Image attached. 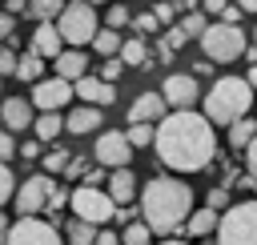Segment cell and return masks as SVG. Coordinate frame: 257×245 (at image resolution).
Masks as SVG:
<instances>
[{
  "label": "cell",
  "mask_w": 257,
  "mask_h": 245,
  "mask_svg": "<svg viewBox=\"0 0 257 245\" xmlns=\"http://www.w3.org/2000/svg\"><path fill=\"white\" fill-rule=\"evenodd\" d=\"M80 185H92V189H100V185H104V173H100V169H88Z\"/></svg>",
  "instance_id": "cell-49"
},
{
  "label": "cell",
  "mask_w": 257,
  "mask_h": 245,
  "mask_svg": "<svg viewBox=\"0 0 257 245\" xmlns=\"http://www.w3.org/2000/svg\"><path fill=\"white\" fill-rule=\"evenodd\" d=\"M128 20H133V12H128L124 4H112V8H108V24H104V28H112V32H120V28L128 24Z\"/></svg>",
  "instance_id": "cell-31"
},
{
  "label": "cell",
  "mask_w": 257,
  "mask_h": 245,
  "mask_svg": "<svg viewBox=\"0 0 257 245\" xmlns=\"http://www.w3.org/2000/svg\"><path fill=\"white\" fill-rule=\"evenodd\" d=\"M257 92L245 84V76H221L213 88H209V96H205V120L209 125H233V120H241V116H249V108L257 104L253 100Z\"/></svg>",
  "instance_id": "cell-3"
},
{
  "label": "cell",
  "mask_w": 257,
  "mask_h": 245,
  "mask_svg": "<svg viewBox=\"0 0 257 245\" xmlns=\"http://www.w3.org/2000/svg\"><path fill=\"white\" fill-rule=\"evenodd\" d=\"M32 133H36L40 141H56V137L64 133V116H60V112H40V116L32 120Z\"/></svg>",
  "instance_id": "cell-23"
},
{
  "label": "cell",
  "mask_w": 257,
  "mask_h": 245,
  "mask_svg": "<svg viewBox=\"0 0 257 245\" xmlns=\"http://www.w3.org/2000/svg\"><path fill=\"white\" fill-rule=\"evenodd\" d=\"M68 205H72V217H76V221H88V225H104V221H112V213H116L112 197H108L104 189H92V185H76V189L68 193Z\"/></svg>",
  "instance_id": "cell-7"
},
{
  "label": "cell",
  "mask_w": 257,
  "mask_h": 245,
  "mask_svg": "<svg viewBox=\"0 0 257 245\" xmlns=\"http://www.w3.org/2000/svg\"><path fill=\"white\" fill-rule=\"evenodd\" d=\"M84 173H88V161H84V157H68L64 177H68V181H84Z\"/></svg>",
  "instance_id": "cell-34"
},
{
  "label": "cell",
  "mask_w": 257,
  "mask_h": 245,
  "mask_svg": "<svg viewBox=\"0 0 257 245\" xmlns=\"http://www.w3.org/2000/svg\"><path fill=\"white\" fill-rule=\"evenodd\" d=\"M12 153H16V137H12L8 129H0V161L8 165V161H12Z\"/></svg>",
  "instance_id": "cell-39"
},
{
  "label": "cell",
  "mask_w": 257,
  "mask_h": 245,
  "mask_svg": "<svg viewBox=\"0 0 257 245\" xmlns=\"http://www.w3.org/2000/svg\"><path fill=\"white\" fill-rule=\"evenodd\" d=\"M161 245H189V241H173V237H169V241H161Z\"/></svg>",
  "instance_id": "cell-54"
},
{
  "label": "cell",
  "mask_w": 257,
  "mask_h": 245,
  "mask_svg": "<svg viewBox=\"0 0 257 245\" xmlns=\"http://www.w3.org/2000/svg\"><path fill=\"white\" fill-rule=\"evenodd\" d=\"M96 161L112 173V169H128V157H133V145L124 141V133L120 129H108L104 137H96Z\"/></svg>",
  "instance_id": "cell-11"
},
{
  "label": "cell",
  "mask_w": 257,
  "mask_h": 245,
  "mask_svg": "<svg viewBox=\"0 0 257 245\" xmlns=\"http://www.w3.org/2000/svg\"><path fill=\"white\" fill-rule=\"evenodd\" d=\"M225 4H229V0H201V8H197V12H209V16H221V12H225Z\"/></svg>",
  "instance_id": "cell-44"
},
{
  "label": "cell",
  "mask_w": 257,
  "mask_h": 245,
  "mask_svg": "<svg viewBox=\"0 0 257 245\" xmlns=\"http://www.w3.org/2000/svg\"><path fill=\"white\" fill-rule=\"evenodd\" d=\"M0 116H4V129L8 133H20V129H32V104L24 96H4L0 100Z\"/></svg>",
  "instance_id": "cell-16"
},
{
  "label": "cell",
  "mask_w": 257,
  "mask_h": 245,
  "mask_svg": "<svg viewBox=\"0 0 257 245\" xmlns=\"http://www.w3.org/2000/svg\"><path fill=\"white\" fill-rule=\"evenodd\" d=\"M64 233H68V245H92V241H96V225L76 221V217L68 221V229H64Z\"/></svg>",
  "instance_id": "cell-27"
},
{
  "label": "cell",
  "mask_w": 257,
  "mask_h": 245,
  "mask_svg": "<svg viewBox=\"0 0 257 245\" xmlns=\"http://www.w3.org/2000/svg\"><path fill=\"white\" fill-rule=\"evenodd\" d=\"M64 4H68V0H64Z\"/></svg>",
  "instance_id": "cell-57"
},
{
  "label": "cell",
  "mask_w": 257,
  "mask_h": 245,
  "mask_svg": "<svg viewBox=\"0 0 257 245\" xmlns=\"http://www.w3.org/2000/svg\"><path fill=\"white\" fill-rule=\"evenodd\" d=\"M201 48H205V60L209 64H229V60H237V56H245V48H249V40H245V32H241V24H209L205 32H201Z\"/></svg>",
  "instance_id": "cell-6"
},
{
  "label": "cell",
  "mask_w": 257,
  "mask_h": 245,
  "mask_svg": "<svg viewBox=\"0 0 257 245\" xmlns=\"http://www.w3.org/2000/svg\"><path fill=\"white\" fill-rule=\"evenodd\" d=\"M56 32H60L64 48H84V44H92V36H96V8L84 4V0H68V4L60 8V16H56Z\"/></svg>",
  "instance_id": "cell-4"
},
{
  "label": "cell",
  "mask_w": 257,
  "mask_h": 245,
  "mask_svg": "<svg viewBox=\"0 0 257 245\" xmlns=\"http://www.w3.org/2000/svg\"><path fill=\"white\" fill-rule=\"evenodd\" d=\"M217 20H221V24H241V8H237V4H225V12H221Z\"/></svg>",
  "instance_id": "cell-43"
},
{
  "label": "cell",
  "mask_w": 257,
  "mask_h": 245,
  "mask_svg": "<svg viewBox=\"0 0 257 245\" xmlns=\"http://www.w3.org/2000/svg\"><path fill=\"white\" fill-rule=\"evenodd\" d=\"M72 92L80 96V104H92V108L116 100V84H104L100 76H80V80L72 84Z\"/></svg>",
  "instance_id": "cell-14"
},
{
  "label": "cell",
  "mask_w": 257,
  "mask_h": 245,
  "mask_svg": "<svg viewBox=\"0 0 257 245\" xmlns=\"http://www.w3.org/2000/svg\"><path fill=\"white\" fill-rule=\"evenodd\" d=\"M84 4H104V0H84Z\"/></svg>",
  "instance_id": "cell-55"
},
{
  "label": "cell",
  "mask_w": 257,
  "mask_h": 245,
  "mask_svg": "<svg viewBox=\"0 0 257 245\" xmlns=\"http://www.w3.org/2000/svg\"><path fill=\"white\" fill-rule=\"evenodd\" d=\"M120 44H124V36H120V32H112V28H96V36H92V48H96L100 56H116V52H120Z\"/></svg>",
  "instance_id": "cell-25"
},
{
  "label": "cell",
  "mask_w": 257,
  "mask_h": 245,
  "mask_svg": "<svg viewBox=\"0 0 257 245\" xmlns=\"http://www.w3.org/2000/svg\"><path fill=\"white\" fill-rule=\"evenodd\" d=\"M161 96H165V104L173 112H189L197 104V96H201V84H197L193 72H169L165 84H161Z\"/></svg>",
  "instance_id": "cell-9"
},
{
  "label": "cell",
  "mask_w": 257,
  "mask_h": 245,
  "mask_svg": "<svg viewBox=\"0 0 257 245\" xmlns=\"http://www.w3.org/2000/svg\"><path fill=\"white\" fill-rule=\"evenodd\" d=\"M92 245H120V233H112V229H96V241Z\"/></svg>",
  "instance_id": "cell-46"
},
{
  "label": "cell",
  "mask_w": 257,
  "mask_h": 245,
  "mask_svg": "<svg viewBox=\"0 0 257 245\" xmlns=\"http://www.w3.org/2000/svg\"><path fill=\"white\" fill-rule=\"evenodd\" d=\"M4 245H64L60 229L40 221V217H20L16 225H8V241Z\"/></svg>",
  "instance_id": "cell-8"
},
{
  "label": "cell",
  "mask_w": 257,
  "mask_h": 245,
  "mask_svg": "<svg viewBox=\"0 0 257 245\" xmlns=\"http://www.w3.org/2000/svg\"><path fill=\"white\" fill-rule=\"evenodd\" d=\"M8 201H12V169L0 161V209H4Z\"/></svg>",
  "instance_id": "cell-36"
},
{
  "label": "cell",
  "mask_w": 257,
  "mask_h": 245,
  "mask_svg": "<svg viewBox=\"0 0 257 245\" xmlns=\"http://www.w3.org/2000/svg\"><path fill=\"white\" fill-rule=\"evenodd\" d=\"M68 100H72V84L60 80V76H48V80H36L32 84V100L28 104H36L40 112H60Z\"/></svg>",
  "instance_id": "cell-10"
},
{
  "label": "cell",
  "mask_w": 257,
  "mask_h": 245,
  "mask_svg": "<svg viewBox=\"0 0 257 245\" xmlns=\"http://www.w3.org/2000/svg\"><path fill=\"white\" fill-rule=\"evenodd\" d=\"M12 32H16V16H8V12L0 8V40H4V36H12Z\"/></svg>",
  "instance_id": "cell-45"
},
{
  "label": "cell",
  "mask_w": 257,
  "mask_h": 245,
  "mask_svg": "<svg viewBox=\"0 0 257 245\" xmlns=\"http://www.w3.org/2000/svg\"><path fill=\"white\" fill-rule=\"evenodd\" d=\"M173 12H197V0H173Z\"/></svg>",
  "instance_id": "cell-50"
},
{
  "label": "cell",
  "mask_w": 257,
  "mask_h": 245,
  "mask_svg": "<svg viewBox=\"0 0 257 245\" xmlns=\"http://www.w3.org/2000/svg\"><path fill=\"white\" fill-rule=\"evenodd\" d=\"M153 16H157V24H173V16H177V12H173V4H165V0H161V4H153Z\"/></svg>",
  "instance_id": "cell-40"
},
{
  "label": "cell",
  "mask_w": 257,
  "mask_h": 245,
  "mask_svg": "<svg viewBox=\"0 0 257 245\" xmlns=\"http://www.w3.org/2000/svg\"><path fill=\"white\" fill-rule=\"evenodd\" d=\"M120 245H153V229L145 221H133L120 229Z\"/></svg>",
  "instance_id": "cell-28"
},
{
  "label": "cell",
  "mask_w": 257,
  "mask_h": 245,
  "mask_svg": "<svg viewBox=\"0 0 257 245\" xmlns=\"http://www.w3.org/2000/svg\"><path fill=\"white\" fill-rule=\"evenodd\" d=\"M52 185H56V181H48V177H40V173H36V177H28V181L16 189V213H20V217H36V213L48 205Z\"/></svg>",
  "instance_id": "cell-12"
},
{
  "label": "cell",
  "mask_w": 257,
  "mask_h": 245,
  "mask_svg": "<svg viewBox=\"0 0 257 245\" xmlns=\"http://www.w3.org/2000/svg\"><path fill=\"white\" fill-rule=\"evenodd\" d=\"M137 209L153 233H177V229H185V221L193 213V189L177 177H153L145 185Z\"/></svg>",
  "instance_id": "cell-2"
},
{
  "label": "cell",
  "mask_w": 257,
  "mask_h": 245,
  "mask_svg": "<svg viewBox=\"0 0 257 245\" xmlns=\"http://www.w3.org/2000/svg\"><path fill=\"white\" fill-rule=\"evenodd\" d=\"M153 129H157V125H128V129H124V141H128L133 149H145V145H153Z\"/></svg>",
  "instance_id": "cell-29"
},
{
  "label": "cell",
  "mask_w": 257,
  "mask_h": 245,
  "mask_svg": "<svg viewBox=\"0 0 257 245\" xmlns=\"http://www.w3.org/2000/svg\"><path fill=\"white\" fill-rule=\"evenodd\" d=\"M217 245H257V201H237L221 213Z\"/></svg>",
  "instance_id": "cell-5"
},
{
  "label": "cell",
  "mask_w": 257,
  "mask_h": 245,
  "mask_svg": "<svg viewBox=\"0 0 257 245\" xmlns=\"http://www.w3.org/2000/svg\"><path fill=\"white\" fill-rule=\"evenodd\" d=\"M233 4H237L241 12H257V0H233Z\"/></svg>",
  "instance_id": "cell-52"
},
{
  "label": "cell",
  "mask_w": 257,
  "mask_h": 245,
  "mask_svg": "<svg viewBox=\"0 0 257 245\" xmlns=\"http://www.w3.org/2000/svg\"><path fill=\"white\" fill-rule=\"evenodd\" d=\"M128 24H133V28H137V36H149V32H157V28H161V24H157V16H153V12H137V16H133V20H128Z\"/></svg>",
  "instance_id": "cell-32"
},
{
  "label": "cell",
  "mask_w": 257,
  "mask_h": 245,
  "mask_svg": "<svg viewBox=\"0 0 257 245\" xmlns=\"http://www.w3.org/2000/svg\"><path fill=\"white\" fill-rule=\"evenodd\" d=\"M40 72H44V60H40V56H32V52L16 56V80H28V84H36V80H40Z\"/></svg>",
  "instance_id": "cell-26"
},
{
  "label": "cell",
  "mask_w": 257,
  "mask_h": 245,
  "mask_svg": "<svg viewBox=\"0 0 257 245\" xmlns=\"http://www.w3.org/2000/svg\"><path fill=\"white\" fill-rule=\"evenodd\" d=\"M64 0H28V16H36V24H56Z\"/></svg>",
  "instance_id": "cell-24"
},
{
  "label": "cell",
  "mask_w": 257,
  "mask_h": 245,
  "mask_svg": "<svg viewBox=\"0 0 257 245\" xmlns=\"http://www.w3.org/2000/svg\"><path fill=\"white\" fill-rule=\"evenodd\" d=\"M0 76H16V52L0 40Z\"/></svg>",
  "instance_id": "cell-35"
},
{
  "label": "cell",
  "mask_w": 257,
  "mask_h": 245,
  "mask_svg": "<svg viewBox=\"0 0 257 245\" xmlns=\"http://www.w3.org/2000/svg\"><path fill=\"white\" fill-rule=\"evenodd\" d=\"M116 60H120L124 68H137V64H149V44H145V36H124V44H120V52H116Z\"/></svg>",
  "instance_id": "cell-21"
},
{
  "label": "cell",
  "mask_w": 257,
  "mask_h": 245,
  "mask_svg": "<svg viewBox=\"0 0 257 245\" xmlns=\"http://www.w3.org/2000/svg\"><path fill=\"white\" fill-rule=\"evenodd\" d=\"M185 40H189V36H185L181 28H169V32H165V44H169V48H181Z\"/></svg>",
  "instance_id": "cell-47"
},
{
  "label": "cell",
  "mask_w": 257,
  "mask_h": 245,
  "mask_svg": "<svg viewBox=\"0 0 257 245\" xmlns=\"http://www.w3.org/2000/svg\"><path fill=\"white\" fill-rule=\"evenodd\" d=\"M4 241H8V217L0 213V245H4Z\"/></svg>",
  "instance_id": "cell-53"
},
{
  "label": "cell",
  "mask_w": 257,
  "mask_h": 245,
  "mask_svg": "<svg viewBox=\"0 0 257 245\" xmlns=\"http://www.w3.org/2000/svg\"><path fill=\"white\" fill-rule=\"evenodd\" d=\"M205 209H213V213H225V209H229V193H225V189H209V201H205Z\"/></svg>",
  "instance_id": "cell-38"
},
{
  "label": "cell",
  "mask_w": 257,
  "mask_h": 245,
  "mask_svg": "<svg viewBox=\"0 0 257 245\" xmlns=\"http://www.w3.org/2000/svg\"><path fill=\"white\" fill-rule=\"evenodd\" d=\"M52 68H56V76H60V80L76 84V80L88 72V56H84V48H64V52L52 60Z\"/></svg>",
  "instance_id": "cell-17"
},
{
  "label": "cell",
  "mask_w": 257,
  "mask_h": 245,
  "mask_svg": "<svg viewBox=\"0 0 257 245\" xmlns=\"http://www.w3.org/2000/svg\"><path fill=\"white\" fill-rule=\"evenodd\" d=\"M28 52L40 56V60H56V56L64 52V40H60L56 24H36V28H32V48H28Z\"/></svg>",
  "instance_id": "cell-15"
},
{
  "label": "cell",
  "mask_w": 257,
  "mask_h": 245,
  "mask_svg": "<svg viewBox=\"0 0 257 245\" xmlns=\"http://www.w3.org/2000/svg\"><path fill=\"white\" fill-rule=\"evenodd\" d=\"M177 28H181L185 36H197V40H201V32L209 28V20H205V12H185V20H181Z\"/></svg>",
  "instance_id": "cell-30"
},
{
  "label": "cell",
  "mask_w": 257,
  "mask_h": 245,
  "mask_svg": "<svg viewBox=\"0 0 257 245\" xmlns=\"http://www.w3.org/2000/svg\"><path fill=\"white\" fill-rule=\"evenodd\" d=\"M68 157H72L68 149H52V153L44 157V169H48V173H64V165H68Z\"/></svg>",
  "instance_id": "cell-33"
},
{
  "label": "cell",
  "mask_w": 257,
  "mask_h": 245,
  "mask_svg": "<svg viewBox=\"0 0 257 245\" xmlns=\"http://www.w3.org/2000/svg\"><path fill=\"white\" fill-rule=\"evenodd\" d=\"M245 84L257 92V64H249V72H245Z\"/></svg>",
  "instance_id": "cell-51"
},
{
  "label": "cell",
  "mask_w": 257,
  "mask_h": 245,
  "mask_svg": "<svg viewBox=\"0 0 257 245\" xmlns=\"http://www.w3.org/2000/svg\"><path fill=\"white\" fill-rule=\"evenodd\" d=\"M100 108H92V104H76L68 116H64V133H72V137H84V133H96L100 129Z\"/></svg>",
  "instance_id": "cell-18"
},
{
  "label": "cell",
  "mask_w": 257,
  "mask_h": 245,
  "mask_svg": "<svg viewBox=\"0 0 257 245\" xmlns=\"http://www.w3.org/2000/svg\"><path fill=\"white\" fill-rule=\"evenodd\" d=\"M245 169H249V177L257 181V137L249 141V149H245Z\"/></svg>",
  "instance_id": "cell-42"
},
{
  "label": "cell",
  "mask_w": 257,
  "mask_h": 245,
  "mask_svg": "<svg viewBox=\"0 0 257 245\" xmlns=\"http://www.w3.org/2000/svg\"><path fill=\"white\" fill-rule=\"evenodd\" d=\"M169 116V104L161 92H141L133 104H128V120L133 125H161Z\"/></svg>",
  "instance_id": "cell-13"
},
{
  "label": "cell",
  "mask_w": 257,
  "mask_h": 245,
  "mask_svg": "<svg viewBox=\"0 0 257 245\" xmlns=\"http://www.w3.org/2000/svg\"><path fill=\"white\" fill-rule=\"evenodd\" d=\"M120 72H124V64H120L116 56H108V60H104V68H100V80H104V84H116V76H120Z\"/></svg>",
  "instance_id": "cell-37"
},
{
  "label": "cell",
  "mask_w": 257,
  "mask_h": 245,
  "mask_svg": "<svg viewBox=\"0 0 257 245\" xmlns=\"http://www.w3.org/2000/svg\"><path fill=\"white\" fill-rule=\"evenodd\" d=\"M253 44H257V28H253Z\"/></svg>",
  "instance_id": "cell-56"
},
{
  "label": "cell",
  "mask_w": 257,
  "mask_h": 245,
  "mask_svg": "<svg viewBox=\"0 0 257 245\" xmlns=\"http://www.w3.org/2000/svg\"><path fill=\"white\" fill-rule=\"evenodd\" d=\"M153 149L161 157L165 169L177 173H201L209 169V161L217 157V133L201 112H169L157 129H153Z\"/></svg>",
  "instance_id": "cell-1"
},
{
  "label": "cell",
  "mask_w": 257,
  "mask_h": 245,
  "mask_svg": "<svg viewBox=\"0 0 257 245\" xmlns=\"http://www.w3.org/2000/svg\"><path fill=\"white\" fill-rule=\"evenodd\" d=\"M225 137H229V149H233V153H241V149H249V141L257 137V120H253V116H241V120H233V125H229V133H225Z\"/></svg>",
  "instance_id": "cell-22"
},
{
  "label": "cell",
  "mask_w": 257,
  "mask_h": 245,
  "mask_svg": "<svg viewBox=\"0 0 257 245\" xmlns=\"http://www.w3.org/2000/svg\"><path fill=\"white\" fill-rule=\"evenodd\" d=\"M104 193L112 197V205H133L137 201V177H133V169H112Z\"/></svg>",
  "instance_id": "cell-19"
},
{
  "label": "cell",
  "mask_w": 257,
  "mask_h": 245,
  "mask_svg": "<svg viewBox=\"0 0 257 245\" xmlns=\"http://www.w3.org/2000/svg\"><path fill=\"white\" fill-rule=\"evenodd\" d=\"M217 221H221V213H213V209H193L189 221H185V237H209V233H217Z\"/></svg>",
  "instance_id": "cell-20"
},
{
  "label": "cell",
  "mask_w": 257,
  "mask_h": 245,
  "mask_svg": "<svg viewBox=\"0 0 257 245\" xmlns=\"http://www.w3.org/2000/svg\"><path fill=\"white\" fill-rule=\"evenodd\" d=\"M60 205H68V189H64V185H52V193H48V209H60Z\"/></svg>",
  "instance_id": "cell-41"
},
{
  "label": "cell",
  "mask_w": 257,
  "mask_h": 245,
  "mask_svg": "<svg viewBox=\"0 0 257 245\" xmlns=\"http://www.w3.org/2000/svg\"><path fill=\"white\" fill-rule=\"evenodd\" d=\"M197 4H201V0H197Z\"/></svg>",
  "instance_id": "cell-58"
},
{
  "label": "cell",
  "mask_w": 257,
  "mask_h": 245,
  "mask_svg": "<svg viewBox=\"0 0 257 245\" xmlns=\"http://www.w3.org/2000/svg\"><path fill=\"white\" fill-rule=\"evenodd\" d=\"M20 157H24V161L40 157V141H24V145H20Z\"/></svg>",
  "instance_id": "cell-48"
}]
</instances>
